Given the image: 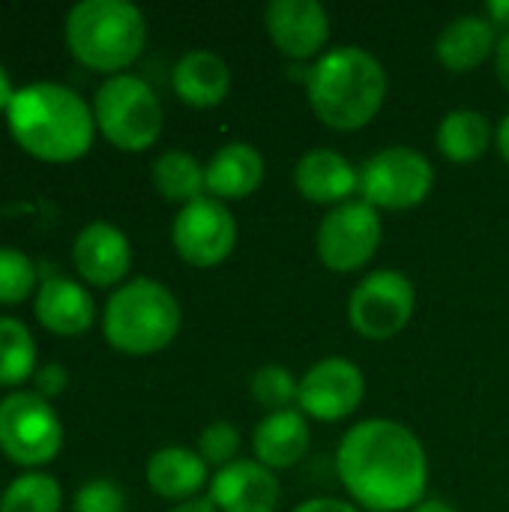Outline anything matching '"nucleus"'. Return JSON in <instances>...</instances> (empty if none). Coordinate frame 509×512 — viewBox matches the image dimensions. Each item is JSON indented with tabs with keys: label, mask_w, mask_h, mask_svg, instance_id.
<instances>
[{
	"label": "nucleus",
	"mask_w": 509,
	"mask_h": 512,
	"mask_svg": "<svg viewBox=\"0 0 509 512\" xmlns=\"http://www.w3.org/2000/svg\"><path fill=\"white\" fill-rule=\"evenodd\" d=\"M339 480L357 507L369 512H411L426 501L429 459L420 438L384 417L345 432L336 453Z\"/></svg>",
	"instance_id": "obj_1"
},
{
	"label": "nucleus",
	"mask_w": 509,
	"mask_h": 512,
	"mask_svg": "<svg viewBox=\"0 0 509 512\" xmlns=\"http://www.w3.org/2000/svg\"><path fill=\"white\" fill-rule=\"evenodd\" d=\"M6 129L15 144L42 162H75L93 147L96 117L75 90L54 81H33L15 90L6 108Z\"/></svg>",
	"instance_id": "obj_2"
},
{
	"label": "nucleus",
	"mask_w": 509,
	"mask_h": 512,
	"mask_svg": "<svg viewBox=\"0 0 509 512\" xmlns=\"http://www.w3.org/2000/svg\"><path fill=\"white\" fill-rule=\"evenodd\" d=\"M306 96L315 117L336 132L369 126L387 99V69L360 45H339L309 63Z\"/></svg>",
	"instance_id": "obj_3"
},
{
	"label": "nucleus",
	"mask_w": 509,
	"mask_h": 512,
	"mask_svg": "<svg viewBox=\"0 0 509 512\" xmlns=\"http://www.w3.org/2000/svg\"><path fill=\"white\" fill-rule=\"evenodd\" d=\"M63 33L81 66L111 78L141 57L147 21L129 0H81L69 9Z\"/></svg>",
	"instance_id": "obj_4"
},
{
	"label": "nucleus",
	"mask_w": 509,
	"mask_h": 512,
	"mask_svg": "<svg viewBox=\"0 0 509 512\" xmlns=\"http://www.w3.org/2000/svg\"><path fill=\"white\" fill-rule=\"evenodd\" d=\"M180 303L177 297L156 279H132L120 285L102 312L105 342L129 357L159 354L180 333Z\"/></svg>",
	"instance_id": "obj_5"
},
{
	"label": "nucleus",
	"mask_w": 509,
	"mask_h": 512,
	"mask_svg": "<svg viewBox=\"0 0 509 512\" xmlns=\"http://www.w3.org/2000/svg\"><path fill=\"white\" fill-rule=\"evenodd\" d=\"M96 129L123 153H141L162 135V102L156 90L129 72L111 75L93 96Z\"/></svg>",
	"instance_id": "obj_6"
},
{
	"label": "nucleus",
	"mask_w": 509,
	"mask_h": 512,
	"mask_svg": "<svg viewBox=\"0 0 509 512\" xmlns=\"http://www.w3.org/2000/svg\"><path fill=\"white\" fill-rule=\"evenodd\" d=\"M63 450V423L36 390L0 399V453L21 468H42Z\"/></svg>",
	"instance_id": "obj_7"
},
{
	"label": "nucleus",
	"mask_w": 509,
	"mask_h": 512,
	"mask_svg": "<svg viewBox=\"0 0 509 512\" xmlns=\"http://www.w3.org/2000/svg\"><path fill=\"white\" fill-rule=\"evenodd\" d=\"M432 186L435 168L414 147H384L360 165V198L378 213L420 207Z\"/></svg>",
	"instance_id": "obj_8"
},
{
	"label": "nucleus",
	"mask_w": 509,
	"mask_h": 512,
	"mask_svg": "<svg viewBox=\"0 0 509 512\" xmlns=\"http://www.w3.org/2000/svg\"><path fill=\"white\" fill-rule=\"evenodd\" d=\"M381 237H384L381 213L363 198H354L348 204L333 207L321 219L315 234V252L327 270L357 273L375 258V252L381 249Z\"/></svg>",
	"instance_id": "obj_9"
},
{
	"label": "nucleus",
	"mask_w": 509,
	"mask_h": 512,
	"mask_svg": "<svg viewBox=\"0 0 509 512\" xmlns=\"http://www.w3.org/2000/svg\"><path fill=\"white\" fill-rule=\"evenodd\" d=\"M414 309V282L399 270H375L354 288L348 300V321L363 339L387 342L411 324Z\"/></svg>",
	"instance_id": "obj_10"
},
{
	"label": "nucleus",
	"mask_w": 509,
	"mask_h": 512,
	"mask_svg": "<svg viewBox=\"0 0 509 512\" xmlns=\"http://www.w3.org/2000/svg\"><path fill=\"white\" fill-rule=\"evenodd\" d=\"M171 243L189 267H219L237 246V219L228 204L204 195L180 207L171 225Z\"/></svg>",
	"instance_id": "obj_11"
},
{
	"label": "nucleus",
	"mask_w": 509,
	"mask_h": 512,
	"mask_svg": "<svg viewBox=\"0 0 509 512\" xmlns=\"http://www.w3.org/2000/svg\"><path fill=\"white\" fill-rule=\"evenodd\" d=\"M366 396V375L348 357H324L303 378L297 408L318 423H339L351 417Z\"/></svg>",
	"instance_id": "obj_12"
},
{
	"label": "nucleus",
	"mask_w": 509,
	"mask_h": 512,
	"mask_svg": "<svg viewBox=\"0 0 509 512\" xmlns=\"http://www.w3.org/2000/svg\"><path fill=\"white\" fill-rule=\"evenodd\" d=\"M264 27L291 63H315L330 42V15L318 0H273L264 9Z\"/></svg>",
	"instance_id": "obj_13"
},
{
	"label": "nucleus",
	"mask_w": 509,
	"mask_h": 512,
	"mask_svg": "<svg viewBox=\"0 0 509 512\" xmlns=\"http://www.w3.org/2000/svg\"><path fill=\"white\" fill-rule=\"evenodd\" d=\"M207 498L219 512H276L282 486L258 459H237L210 477Z\"/></svg>",
	"instance_id": "obj_14"
},
{
	"label": "nucleus",
	"mask_w": 509,
	"mask_h": 512,
	"mask_svg": "<svg viewBox=\"0 0 509 512\" xmlns=\"http://www.w3.org/2000/svg\"><path fill=\"white\" fill-rule=\"evenodd\" d=\"M72 261L87 285L111 288L120 285L132 267L129 237L111 222H90L72 243Z\"/></svg>",
	"instance_id": "obj_15"
},
{
	"label": "nucleus",
	"mask_w": 509,
	"mask_h": 512,
	"mask_svg": "<svg viewBox=\"0 0 509 512\" xmlns=\"http://www.w3.org/2000/svg\"><path fill=\"white\" fill-rule=\"evenodd\" d=\"M294 186L309 204L339 207L360 195V168L330 147L306 150L294 168Z\"/></svg>",
	"instance_id": "obj_16"
},
{
	"label": "nucleus",
	"mask_w": 509,
	"mask_h": 512,
	"mask_svg": "<svg viewBox=\"0 0 509 512\" xmlns=\"http://www.w3.org/2000/svg\"><path fill=\"white\" fill-rule=\"evenodd\" d=\"M267 165L258 147L246 141H231L219 147L210 162L204 165V180H207V195L216 201H243L255 195L264 183Z\"/></svg>",
	"instance_id": "obj_17"
},
{
	"label": "nucleus",
	"mask_w": 509,
	"mask_h": 512,
	"mask_svg": "<svg viewBox=\"0 0 509 512\" xmlns=\"http://www.w3.org/2000/svg\"><path fill=\"white\" fill-rule=\"evenodd\" d=\"M33 312L39 324L57 336H81L96 321V303L90 291L66 276H48L39 285Z\"/></svg>",
	"instance_id": "obj_18"
},
{
	"label": "nucleus",
	"mask_w": 509,
	"mask_h": 512,
	"mask_svg": "<svg viewBox=\"0 0 509 512\" xmlns=\"http://www.w3.org/2000/svg\"><path fill=\"white\" fill-rule=\"evenodd\" d=\"M171 87L183 105L207 111L228 99L231 69L216 51L192 48L177 60V66L171 72Z\"/></svg>",
	"instance_id": "obj_19"
},
{
	"label": "nucleus",
	"mask_w": 509,
	"mask_h": 512,
	"mask_svg": "<svg viewBox=\"0 0 509 512\" xmlns=\"http://www.w3.org/2000/svg\"><path fill=\"white\" fill-rule=\"evenodd\" d=\"M309 438H312L309 417L300 408H288V411L267 414L255 426L252 450H255V459L267 465L270 471H285V468H294L306 456Z\"/></svg>",
	"instance_id": "obj_20"
},
{
	"label": "nucleus",
	"mask_w": 509,
	"mask_h": 512,
	"mask_svg": "<svg viewBox=\"0 0 509 512\" xmlns=\"http://www.w3.org/2000/svg\"><path fill=\"white\" fill-rule=\"evenodd\" d=\"M498 39L501 36L486 15H459L441 30L435 42V57L450 72H474L489 57H495Z\"/></svg>",
	"instance_id": "obj_21"
},
{
	"label": "nucleus",
	"mask_w": 509,
	"mask_h": 512,
	"mask_svg": "<svg viewBox=\"0 0 509 512\" xmlns=\"http://www.w3.org/2000/svg\"><path fill=\"white\" fill-rule=\"evenodd\" d=\"M147 486L165 501H189L198 498L204 486H210V468L189 447H162L147 462Z\"/></svg>",
	"instance_id": "obj_22"
},
{
	"label": "nucleus",
	"mask_w": 509,
	"mask_h": 512,
	"mask_svg": "<svg viewBox=\"0 0 509 512\" xmlns=\"http://www.w3.org/2000/svg\"><path fill=\"white\" fill-rule=\"evenodd\" d=\"M435 141H438V150L444 159H450L456 165H468V162H477L480 156H486V150L495 144V129L483 111L456 108V111L444 114V120L438 123Z\"/></svg>",
	"instance_id": "obj_23"
},
{
	"label": "nucleus",
	"mask_w": 509,
	"mask_h": 512,
	"mask_svg": "<svg viewBox=\"0 0 509 512\" xmlns=\"http://www.w3.org/2000/svg\"><path fill=\"white\" fill-rule=\"evenodd\" d=\"M153 186L171 204H192L207 195L204 165L186 150H168L153 162Z\"/></svg>",
	"instance_id": "obj_24"
},
{
	"label": "nucleus",
	"mask_w": 509,
	"mask_h": 512,
	"mask_svg": "<svg viewBox=\"0 0 509 512\" xmlns=\"http://www.w3.org/2000/svg\"><path fill=\"white\" fill-rule=\"evenodd\" d=\"M36 375V342L30 330L9 315H0V387H18Z\"/></svg>",
	"instance_id": "obj_25"
},
{
	"label": "nucleus",
	"mask_w": 509,
	"mask_h": 512,
	"mask_svg": "<svg viewBox=\"0 0 509 512\" xmlns=\"http://www.w3.org/2000/svg\"><path fill=\"white\" fill-rule=\"evenodd\" d=\"M63 489L51 474L27 471L0 495V512H60Z\"/></svg>",
	"instance_id": "obj_26"
},
{
	"label": "nucleus",
	"mask_w": 509,
	"mask_h": 512,
	"mask_svg": "<svg viewBox=\"0 0 509 512\" xmlns=\"http://www.w3.org/2000/svg\"><path fill=\"white\" fill-rule=\"evenodd\" d=\"M249 390H252V399H255L267 414H276V411L297 408L300 381L291 375V369H285V366H279V363H267V366H261V369L252 375Z\"/></svg>",
	"instance_id": "obj_27"
},
{
	"label": "nucleus",
	"mask_w": 509,
	"mask_h": 512,
	"mask_svg": "<svg viewBox=\"0 0 509 512\" xmlns=\"http://www.w3.org/2000/svg\"><path fill=\"white\" fill-rule=\"evenodd\" d=\"M36 264L12 246H0V306L27 300L36 288Z\"/></svg>",
	"instance_id": "obj_28"
},
{
	"label": "nucleus",
	"mask_w": 509,
	"mask_h": 512,
	"mask_svg": "<svg viewBox=\"0 0 509 512\" xmlns=\"http://www.w3.org/2000/svg\"><path fill=\"white\" fill-rule=\"evenodd\" d=\"M240 453V429L228 420H216L210 423L201 438H198V456L207 462V468H228L231 462H237Z\"/></svg>",
	"instance_id": "obj_29"
},
{
	"label": "nucleus",
	"mask_w": 509,
	"mask_h": 512,
	"mask_svg": "<svg viewBox=\"0 0 509 512\" xmlns=\"http://www.w3.org/2000/svg\"><path fill=\"white\" fill-rule=\"evenodd\" d=\"M75 512H123L126 498L114 480H90L78 489L75 495Z\"/></svg>",
	"instance_id": "obj_30"
},
{
	"label": "nucleus",
	"mask_w": 509,
	"mask_h": 512,
	"mask_svg": "<svg viewBox=\"0 0 509 512\" xmlns=\"http://www.w3.org/2000/svg\"><path fill=\"white\" fill-rule=\"evenodd\" d=\"M36 393L42 399H51V396H60L66 390V381H69V372L60 366V363H45L36 369Z\"/></svg>",
	"instance_id": "obj_31"
},
{
	"label": "nucleus",
	"mask_w": 509,
	"mask_h": 512,
	"mask_svg": "<svg viewBox=\"0 0 509 512\" xmlns=\"http://www.w3.org/2000/svg\"><path fill=\"white\" fill-rule=\"evenodd\" d=\"M291 512H363L357 504L339 501V498H309L303 504H297Z\"/></svg>",
	"instance_id": "obj_32"
},
{
	"label": "nucleus",
	"mask_w": 509,
	"mask_h": 512,
	"mask_svg": "<svg viewBox=\"0 0 509 512\" xmlns=\"http://www.w3.org/2000/svg\"><path fill=\"white\" fill-rule=\"evenodd\" d=\"M495 72H498L501 87L509 93V33H504L498 39V48H495Z\"/></svg>",
	"instance_id": "obj_33"
},
{
	"label": "nucleus",
	"mask_w": 509,
	"mask_h": 512,
	"mask_svg": "<svg viewBox=\"0 0 509 512\" xmlns=\"http://www.w3.org/2000/svg\"><path fill=\"white\" fill-rule=\"evenodd\" d=\"M486 18L495 27H504L509 33V0H489L486 3Z\"/></svg>",
	"instance_id": "obj_34"
},
{
	"label": "nucleus",
	"mask_w": 509,
	"mask_h": 512,
	"mask_svg": "<svg viewBox=\"0 0 509 512\" xmlns=\"http://www.w3.org/2000/svg\"><path fill=\"white\" fill-rule=\"evenodd\" d=\"M171 512H219L216 510V504L204 495H198V498H189V501H180V504H174Z\"/></svg>",
	"instance_id": "obj_35"
},
{
	"label": "nucleus",
	"mask_w": 509,
	"mask_h": 512,
	"mask_svg": "<svg viewBox=\"0 0 509 512\" xmlns=\"http://www.w3.org/2000/svg\"><path fill=\"white\" fill-rule=\"evenodd\" d=\"M495 147H498L501 159L509 165V114L501 117V123H498V129H495Z\"/></svg>",
	"instance_id": "obj_36"
},
{
	"label": "nucleus",
	"mask_w": 509,
	"mask_h": 512,
	"mask_svg": "<svg viewBox=\"0 0 509 512\" xmlns=\"http://www.w3.org/2000/svg\"><path fill=\"white\" fill-rule=\"evenodd\" d=\"M12 96H15L12 81H9L6 69L0 66V114H6V108H9V102H12Z\"/></svg>",
	"instance_id": "obj_37"
},
{
	"label": "nucleus",
	"mask_w": 509,
	"mask_h": 512,
	"mask_svg": "<svg viewBox=\"0 0 509 512\" xmlns=\"http://www.w3.org/2000/svg\"><path fill=\"white\" fill-rule=\"evenodd\" d=\"M411 512H456L447 501H438V498H426L420 507H414Z\"/></svg>",
	"instance_id": "obj_38"
}]
</instances>
